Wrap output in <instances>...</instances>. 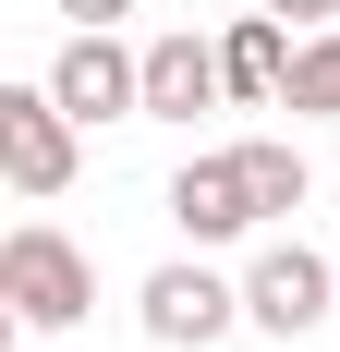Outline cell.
<instances>
[{
  "mask_svg": "<svg viewBox=\"0 0 340 352\" xmlns=\"http://www.w3.org/2000/svg\"><path fill=\"white\" fill-rule=\"evenodd\" d=\"M0 304H12V328H85V304H98V267H85V243L73 231H49V219H25L12 243H0Z\"/></svg>",
  "mask_w": 340,
  "mask_h": 352,
  "instance_id": "cell-1",
  "label": "cell"
},
{
  "mask_svg": "<svg viewBox=\"0 0 340 352\" xmlns=\"http://www.w3.org/2000/svg\"><path fill=\"white\" fill-rule=\"evenodd\" d=\"M73 158H85V122L49 98V73H36V85H0V170H12V195H25V207H49V195H61Z\"/></svg>",
  "mask_w": 340,
  "mask_h": 352,
  "instance_id": "cell-2",
  "label": "cell"
},
{
  "mask_svg": "<svg viewBox=\"0 0 340 352\" xmlns=\"http://www.w3.org/2000/svg\"><path fill=\"white\" fill-rule=\"evenodd\" d=\"M49 98L98 134V122H146V49H122V25H73L49 61Z\"/></svg>",
  "mask_w": 340,
  "mask_h": 352,
  "instance_id": "cell-3",
  "label": "cell"
},
{
  "mask_svg": "<svg viewBox=\"0 0 340 352\" xmlns=\"http://www.w3.org/2000/svg\"><path fill=\"white\" fill-rule=\"evenodd\" d=\"M134 316H146L158 352H206V340H231V328H243V280H219L206 255H170L158 280L134 292Z\"/></svg>",
  "mask_w": 340,
  "mask_h": 352,
  "instance_id": "cell-4",
  "label": "cell"
},
{
  "mask_svg": "<svg viewBox=\"0 0 340 352\" xmlns=\"http://www.w3.org/2000/svg\"><path fill=\"white\" fill-rule=\"evenodd\" d=\"M340 316V255H304V243H268L243 267V328H268V340H304V328Z\"/></svg>",
  "mask_w": 340,
  "mask_h": 352,
  "instance_id": "cell-5",
  "label": "cell"
},
{
  "mask_svg": "<svg viewBox=\"0 0 340 352\" xmlns=\"http://www.w3.org/2000/svg\"><path fill=\"white\" fill-rule=\"evenodd\" d=\"M158 207H170V231H182V243H243V231H268V219H255V182H243L231 146H219V158H182Z\"/></svg>",
  "mask_w": 340,
  "mask_h": 352,
  "instance_id": "cell-6",
  "label": "cell"
},
{
  "mask_svg": "<svg viewBox=\"0 0 340 352\" xmlns=\"http://www.w3.org/2000/svg\"><path fill=\"white\" fill-rule=\"evenodd\" d=\"M219 98H231V73H219V36H195V25L146 36V122H195V109H219Z\"/></svg>",
  "mask_w": 340,
  "mask_h": 352,
  "instance_id": "cell-7",
  "label": "cell"
},
{
  "mask_svg": "<svg viewBox=\"0 0 340 352\" xmlns=\"http://www.w3.org/2000/svg\"><path fill=\"white\" fill-rule=\"evenodd\" d=\"M219 73H231L243 109H279V85H292V25H279V12H243V25L219 36Z\"/></svg>",
  "mask_w": 340,
  "mask_h": 352,
  "instance_id": "cell-8",
  "label": "cell"
},
{
  "mask_svg": "<svg viewBox=\"0 0 340 352\" xmlns=\"http://www.w3.org/2000/svg\"><path fill=\"white\" fill-rule=\"evenodd\" d=\"M231 158H243V182H255V219H292V207L316 195V170H304V146H279V134H243Z\"/></svg>",
  "mask_w": 340,
  "mask_h": 352,
  "instance_id": "cell-9",
  "label": "cell"
},
{
  "mask_svg": "<svg viewBox=\"0 0 340 352\" xmlns=\"http://www.w3.org/2000/svg\"><path fill=\"white\" fill-rule=\"evenodd\" d=\"M279 109H304V122H340V25L292 36V85H279Z\"/></svg>",
  "mask_w": 340,
  "mask_h": 352,
  "instance_id": "cell-10",
  "label": "cell"
},
{
  "mask_svg": "<svg viewBox=\"0 0 340 352\" xmlns=\"http://www.w3.org/2000/svg\"><path fill=\"white\" fill-rule=\"evenodd\" d=\"M255 12H279V25H304V36H316V25H340V0H255Z\"/></svg>",
  "mask_w": 340,
  "mask_h": 352,
  "instance_id": "cell-11",
  "label": "cell"
},
{
  "mask_svg": "<svg viewBox=\"0 0 340 352\" xmlns=\"http://www.w3.org/2000/svg\"><path fill=\"white\" fill-rule=\"evenodd\" d=\"M73 25H122V12H134V0H61Z\"/></svg>",
  "mask_w": 340,
  "mask_h": 352,
  "instance_id": "cell-12",
  "label": "cell"
}]
</instances>
